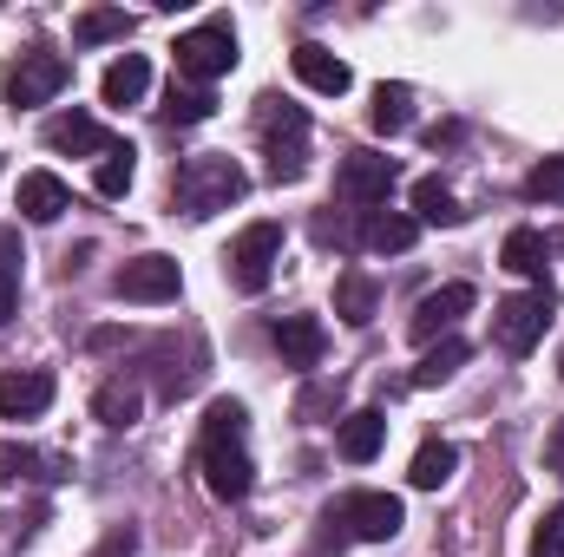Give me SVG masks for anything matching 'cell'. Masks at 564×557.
Returning a JSON list of instances; mask_svg holds the SVG:
<instances>
[{
  "instance_id": "5",
  "label": "cell",
  "mask_w": 564,
  "mask_h": 557,
  "mask_svg": "<svg viewBox=\"0 0 564 557\" xmlns=\"http://www.w3.org/2000/svg\"><path fill=\"white\" fill-rule=\"evenodd\" d=\"M282 263V223H250L237 243H230V256H224V276H230V288L237 295H263L270 288V276H276Z\"/></svg>"
},
{
  "instance_id": "30",
  "label": "cell",
  "mask_w": 564,
  "mask_h": 557,
  "mask_svg": "<svg viewBox=\"0 0 564 557\" xmlns=\"http://www.w3.org/2000/svg\"><path fill=\"white\" fill-rule=\"evenodd\" d=\"M250 433V407L243 401H210L204 407V439H243Z\"/></svg>"
},
{
  "instance_id": "37",
  "label": "cell",
  "mask_w": 564,
  "mask_h": 557,
  "mask_svg": "<svg viewBox=\"0 0 564 557\" xmlns=\"http://www.w3.org/2000/svg\"><path fill=\"white\" fill-rule=\"evenodd\" d=\"M558 374H564V354H558Z\"/></svg>"
},
{
  "instance_id": "11",
  "label": "cell",
  "mask_w": 564,
  "mask_h": 557,
  "mask_svg": "<svg viewBox=\"0 0 564 557\" xmlns=\"http://www.w3.org/2000/svg\"><path fill=\"white\" fill-rule=\"evenodd\" d=\"M466 308H473V288H466V282H446V288L421 295V308H414L408 335H414L421 348H433V341H446V335H453V321H459Z\"/></svg>"
},
{
  "instance_id": "24",
  "label": "cell",
  "mask_w": 564,
  "mask_h": 557,
  "mask_svg": "<svg viewBox=\"0 0 564 557\" xmlns=\"http://www.w3.org/2000/svg\"><path fill=\"white\" fill-rule=\"evenodd\" d=\"M453 472H459V446L453 439H426L421 452H414V466H408V485L414 492H440Z\"/></svg>"
},
{
  "instance_id": "4",
  "label": "cell",
  "mask_w": 564,
  "mask_h": 557,
  "mask_svg": "<svg viewBox=\"0 0 564 557\" xmlns=\"http://www.w3.org/2000/svg\"><path fill=\"white\" fill-rule=\"evenodd\" d=\"M552 308H558L552 282H545V288H525V295H506V302L492 308V341H499L506 354H532V348L545 341Z\"/></svg>"
},
{
  "instance_id": "16",
  "label": "cell",
  "mask_w": 564,
  "mask_h": 557,
  "mask_svg": "<svg viewBox=\"0 0 564 557\" xmlns=\"http://www.w3.org/2000/svg\"><path fill=\"white\" fill-rule=\"evenodd\" d=\"M46 407H53V374L46 368L0 374V419H40Z\"/></svg>"
},
{
  "instance_id": "33",
  "label": "cell",
  "mask_w": 564,
  "mask_h": 557,
  "mask_svg": "<svg viewBox=\"0 0 564 557\" xmlns=\"http://www.w3.org/2000/svg\"><path fill=\"white\" fill-rule=\"evenodd\" d=\"M0 276H20V230H0Z\"/></svg>"
},
{
  "instance_id": "6",
  "label": "cell",
  "mask_w": 564,
  "mask_h": 557,
  "mask_svg": "<svg viewBox=\"0 0 564 557\" xmlns=\"http://www.w3.org/2000/svg\"><path fill=\"white\" fill-rule=\"evenodd\" d=\"M328 525H348V538H361V545H388L408 525V512H401L394 492H341Z\"/></svg>"
},
{
  "instance_id": "2",
  "label": "cell",
  "mask_w": 564,
  "mask_h": 557,
  "mask_svg": "<svg viewBox=\"0 0 564 557\" xmlns=\"http://www.w3.org/2000/svg\"><path fill=\"white\" fill-rule=\"evenodd\" d=\"M257 132H263V157H270V184H295L308 171V112L289 99H257Z\"/></svg>"
},
{
  "instance_id": "22",
  "label": "cell",
  "mask_w": 564,
  "mask_h": 557,
  "mask_svg": "<svg viewBox=\"0 0 564 557\" xmlns=\"http://www.w3.org/2000/svg\"><path fill=\"white\" fill-rule=\"evenodd\" d=\"M139 414H144V394H139V381H126V374L93 394V419L112 426V433H119V426H139Z\"/></svg>"
},
{
  "instance_id": "10",
  "label": "cell",
  "mask_w": 564,
  "mask_h": 557,
  "mask_svg": "<svg viewBox=\"0 0 564 557\" xmlns=\"http://www.w3.org/2000/svg\"><path fill=\"white\" fill-rule=\"evenodd\" d=\"M112 288L126 295V302H177L184 295V270H177V256H132Z\"/></svg>"
},
{
  "instance_id": "35",
  "label": "cell",
  "mask_w": 564,
  "mask_h": 557,
  "mask_svg": "<svg viewBox=\"0 0 564 557\" xmlns=\"http://www.w3.org/2000/svg\"><path fill=\"white\" fill-rule=\"evenodd\" d=\"M13 308H20V276H0V328L13 321Z\"/></svg>"
},
{
  "instance_id": "13",
  "label": "cell",
  "mask_w": 564,
  "mask_h": 557,
  "mask_svg": "<svg viewBox=\"0 0 564 557\" xmlns=\"http://www.w3.org/2000/svg\"><path fill=\"white\" fill-rule=\"evenodd\" d=\"M13 210H20L26 223H59V217L73 210V190H66V177H53V171H26L20 190H13Z\"/></svg>"
},
{
  "instance_id": "23",
  "label": "cell",
  "mask_w": 564,
  "mask_h": 557,
  "mask_svg": "<svg viewBox=\"0 0 564 557\" xmlns=\"http://www.w3.org/2000/svg\"><path fill=\"white\" fill-rule=\"evenodd\" d=\"M368 119H375V132L401 139V132L414 125V86H401V79H381V86H375V106H368Z\"/></svg>"
},
{
  "instance_id": "9",
  "label": "cell",
  "mask_w": 564,
  "mask_h": 557,
  "mask_svg": "<svg viewBox=\"0 0 564 557\" xmlns=\"http://www.w3.org/2000/svg\"><path fill=\"white\" fill-rule=\"evenodd\" d=\"M197 466H204V485H210L224 505L250 499V485H257V466H250L243 439H197Z\"/></svg>"
},
{
  "instance_id": "31",
  "label": "cell",
  "mask_w": 564,
  "mask_h": 557,
  "mask_svg": "<svg viewBox=\"0 0 564 557\" xmlns=\"http://www.w3.org/2000/svg\"><path fill=\"white\" fill-rule=\"evenodd\" d=\"M525 197H539V204H564V157L532 164V177H525Z\"/></svg>"
},
{
  "instance_id": "20",
  "label": "cell",
  "mask_w": 564,
  "mask_h": 557,
  "mask_svg": "<svg viewBox=\"0 0 564 557\" xmlns=\"http://www.w3.org/2000/svg\"><path fill=\"white\" fill-rule=\"evenodd\" d=\"M144 92H151V59H144V53H119V59L106 66V79H99V99L126 112V106H139Z\"/></svg>"
},
{
  "instance_id": "1",
  "label": "cell",
  "mask_w": 564,
  "mask_h": 557,
  "mask_svg": "<svg viewBox=\"0 0 564 557\" xmlns=\"http://www.w3.org/2000/svg\"><path fill=\"white\" fill-rule=\"evenodd\" d=\"M243 190H250V177H243V164H237V157H224V151L184 157V164H177V177H171V204H177L191 223H204V217L230 210Z\"/></svg>"
},
{
  "instance_id": "34",
  "label": "cell",
  "mask_w": 564,
  "mask_h": 557,
  "mask_svg": "<svg viewBox=\"0 0 564 557\" xmlns=\"http://www.w3.org/2000/svg\"><path fill=\"white\" fill-rule=\"evenodd\" d=\"M545 472H558V479H564V419L545 433Z\"/></svg>"
},
{
  "instance_id": "7",
  "label": "cell",
  "mask_w": 564,
  "mask_h": 557,
  "mask_svg": "<svg viewBox=\"0 0 564 557\" xmlns=\"http://www.w3.org/2000/svg\"><path fill=\"white\" fill-rule=\"evenodd\" d=\"M66 86H73V59H59V53H26V59L13 66V79H7V106H13V112H33V106H53Z\"/></svg>"
},
{
  "instance_id": "32",
  "label": "cell",
  "mask_w": 564,
  "mask_h": 557,
  "mask_svg": "<svg viewBox=\"0 0 564 557\" xmlns=\"http://www.w3.org/2000/svg\"><path fill=\"white\" fill-rule=\"evenodd\" d=\"M532 557H564V505H552L532 532Z\"/></svg>"
},
{
  "instance_id": "18",
  "label": "cell",
  "mask_w": 564,
  "mask_h": 557,
  "mask_svg": "<svg viewBox=\"0 0 564 557\" xmlns=\"http://www.w3.org/2000/svg\"><path fill=\"white\" fill-rule=\"evenodd\" d=\"M322 348H328V335H322V321H315V315H289V321H276V354H282V368H295V374H315V368H322Z\"/></svg>"
},
{
  "instance_id": "29",
  "label": "cell",
  "mask_w": 564,
  "mask_h": 557,
  "mask_svg": "<svg viewBox=\"0 0 564 557\" xmlns=\"http://www.w3.org/2000/svg\"><path fill=\"white\" fill-rule=\"evenodd\" d=\"M217 112V92H204V86H171L164 92V125H204Z\"/></svg>"
},
{
  "instance_id": "12",
  "label": "cell",
  "mask_w": 564,
  "mask_h": 557,
  "mask_svg": "<svg viewBox=\"0 0 564 557\" xmlns=\"http://www.w3.org/2000/svg\"><path fill=\"white\" fill-rule=\"evenodd\" d=\"M289 66H295V79H302L308 92H322V99H341V92L355 86L348 59H341V53H328V46H315V40H302V46L289 53Z\"/></svg>"
},
{
  "instance_id": "27",
  "label": "cell",
  "mask_w": 564,
  "mask_h": 557,
  "mask_svg": "<svg viewBox=\"0 0 564 557\" xmlns=\"http://www.w3.org/2000/svg\"><path fill=\"white\" fill-rule=\"evenodd\" d=\"M466 354H473V348H466L459 335H446V341H433V348L421 354V368H414V387H440V381H453V374L466 368Z\"/></svg>"
},
{
  "instance_id": "14",
  "label": "cell",
  "mask_w": 564,
  "mask_h": 557,
  "mask_svg": "<svg viewBox=\"0 0 564 557\" xmlns=\"http://www.w3.org/2000/svg\"><path fill=\"white\" fill-rule=\"evenodd\" d=\"M355 243H361V250H375V256H401V250H414V243H421V223H414V210H361Z\"/></svg>"
},
{
  "instance_id": "17",
  "label": "cell",
  "mask_w": 564,
  "mask_h": 557,
  "mask_svg": "<svg viewBox=\"0 0 564 557\" xmlns=\"http://www.w3.org/2000/svg\"><path fill=\"white\" fill-rule=\"evenodd\" d=\"M499 263L512 270V276H525L532 288H545V270H552V243H545V230H532V223H519V230H506V243H499Z\"/></svg>"
},
{
  "instance_id": "21",
  "label": "cell",
  "mask_w": 564,
  "mask_h": 557,
  "mask_svg": "<svg viewBox=\"0 0 564 557\" xmlns=\"http://www.w3.org/2000/svg\"><path fill=\"white\" fill-rule=\"evenodd\" d=\"M375 308H381L375 276H368V270H341V282H335V315H341L348 328H368V321H375Z\"/></svg>"
},
{
  "instance_id": "25",
  "label": "cell",
  "mask_w": 564,
  "mask_h": 557,
  "mask_svg": "<svg viewBox=\"0 0 564 557\" xmlns=\"http://www.w3.org/2000/svg\"><path fill=\"white\" fill-rule=\"evenodd\" d=\"M414 223H421V230H426V223L459 230V223H466V210H459V197H453L440 177H421V184H414Z\"/></svg>"
},
{
  "instance_id": "3",
  "label": "cell",
  "mask_w": 564,
  "mask_h": 557,
  "mask_svg": "<svg viewBox=\"0 0 564 557\" xmlns=\"http://www.w3.org/2000/svg\"><path fill=\"white\" fill-rule=\"evenodd\" d=\"M171 59H177V79H184V86H204V92H210V86L237 66V26H230V20H204V26L177 33Z\"/></svg>"
},
{
  "instance_id": "26",
  "label": "cell",
  "mask_w": 564,
  "mask_h": 557,
  "mask_svg": "<svg viewBox=\"0 0 564 557\" xmlns=\"http://www.w3.org/2000/svg\"><path fill=\"white\" fill-rule=\"evenodd\" d=\"M132 177H139V151H132L126 139L93 164V190H99V197H126V190H132Z\"/></svg>"
},
{
  "instance_id": "8",
  "label": "cell",
  "mask_w": 564,
  "mask_h": 557,
  "mask_svg": "<svg viewBox=\"0 0 564 557\" xmlns=\"http://www.w3.org/2000/svg\"><path fill=\"white\" fill-rule=\"evenodd\" d=\"M394 184H401V164L381 157V151H348L341 171H335V190H341L348 204H361V210H381Z\"/></svg>"
},
{
  "instance_id": "28",
  "label": "cell",
  "mask_w": 564,
  "mask_h": 557,
  "mask_svg": "<svg viewBox=\"0 0 564 557\" xmlns=\"http://www.w3.org/2000/svg\"><path fill=\"white\" fill-rule=\"evenodd\" d=\"M73 33H79V46H106V40H126L132 33V13L126 7H86Z\"/></svg>"
},
{
  "instance_id": "36",
  "label": "cell",
  "mask_w": 564,
  "mask_h": 557,
  "mask_svg": "<svg viewBox=\"0 0 564 557\" xmlns=\"http://www.w3.org/2000/svg\"><path fill=\"white\" fill-rule=\"evenodd\" d=\"M459 139V125H453V119H446V125H433V132H426V144H433V151H440V144H453Z\"/></svg>"
},
{
  "instance_id": "19",
  "label": "cell",
  "mask_w": 564,
  "mask_h": 557,
  "mask_svg": "<svg viewBox=\"0 0 564 557\" xmlns=\"http://www.w3.org/2000/svg\"><path fill=\"white\" fill-rule=\"evenodd\" d=\"M381 439H388V414H381V407H355V414L335 426V446H341L348 466H368V459L381 452Z\"/></svg>"
},
{
  "instance_id": "15",
  "label": "cell",
  "mask_w": 564,
  "mask_h": 557,
  "mask_svg": "<svg viewBox=\"0 0 564 557\" xmlns=\"http://www.w3.org/2000/svg\"><path fill=\"white\" fill-rule=\"evenodd\" d=\"M46 144L66 151V157H106L119 139H112L93 112H59V119H46Z\"/></svg>"
}]
</instances>
